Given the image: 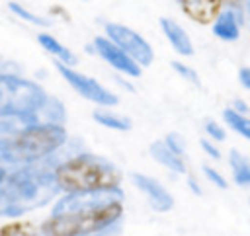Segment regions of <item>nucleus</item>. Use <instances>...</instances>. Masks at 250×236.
<instances>
[{
  "label": "nucleus",
  "instance_id": "1",
  "mask_svg": "<svg viewBox=\"0 0 250 236\" xmlns=\"http://www.w3.org/2000/svg\"><path fill=\"white\" fill-rule=\"evenodd\" d=\"M123 215V193L119 187L68 193L43 222L49 236H94L117 222Z\"/></svg>",
  "mask_w": 250,
  "mask_h": 236
},
{
  "label": "nucleus",
  "instance_id": "2",
  "mask_svg": "<svg viewBox=\"0 0 250 236\" xmlns=\"http://www.w3.org/2000/svg\"><path fill=\"white\" fill-rule=\"evenodd\" d=\"M55 168L25 166L4 177L0 183V215L20 216L47 205L57 195Z\"/></svg>",
  "mask_w": 250,
  "mask_h": 236
},
{
  "label": "nucleus",
  "instance_id": "3",
  "mask_svg": "<svg viewBox=\"0 0 250 236\" xmlns=\"http://www.w3.org/2000/svg\"><path fill=\"white\" fill-rule=\"evenodd\" d=\"M55 179L59 189L66 193L98 191L119 187L121 172L109 160L90 152H82L61 162L55 168Z\"/></svg>",
  "mask_w": 250,
  "mask_h": 236
},
{
  "label": "nucleus",
  "instance_id": "4",
  "mask_svg": "<svg viewBox=\"0 0 250 236\" xmlns=\"http://www.w3.org/2000/svg\"><path fill=\"white\" fill-rule=\"evenodd\" d=\"M66 140V131L53 123H33L14 131L0 140V162L4 164H33L57 152Z\"/></svg>",
  "mask_w": 250,
  "mask_h": 236
},
{
  "label": "nucleus",
  "instance_id": "5",
  "mask_svg": "<svg viewBox=\"0 0 250 236\" xmlns=\"http://www.w3.org/2000/svg\"><path fill=\"white\" fill-rule=\"evenodd\" d=\"M45 99L47 94L35 82L14 74H0V117H33Z\"/></svg>",
  "mask_w": 250,
  "mask_h": 236
},
{
  "label": "nucleus",
  "instance_id": "6",
  "mask_svg": "<svg viewBox=\"0 0 250 236\" xmlns=\"http://www.w3.org/2000/svg\"><path fill=\"white\" fill-rule=\"evenodd\" d=\"M57 70L70 84V88L76 94H80L84 99H88V101H92L96 105H102V107H113V105L119 103V98L111 90H107L104 84H100L96 78L86 76V74H82V72L59 62V60H57Z\"/></svg>",
  "mask_w": 250,
  "mask_h": 236
},
{
  "label": "nucleus",
  "instance_id": "7",
  "mask_svg": "<svg viewBox=\"0 0 250 236\" xmlns=\"http://www.w3.org/2000/svg\"><path fill=\"white\" fill-rule=\"evenodd\" d=\"M104 29H105V37L109 41H113L121 51H125L141 68L148 66L154 60L152 47L135 29H131L127 25H121V23H113V21H107Z\"/></svg>",
  "mask_w": 250,
  "mask_h": 236
},
{
  "label": "nucleus",
  "instance_id": "8",
  "mask_svg": "<svg viewBox=\"0 0 250 236\" xmlns=\"http://www.w3.org/2000/svg\"><path fill=\"white\" fill-rule=\"evenodd\" d=\"M94 49L119 74L129 76V78H139L141 76V66L125 51H121L113 41H109L107 37H96L94 39Z\"/></svg>",
  "mask_w": 250,
  "mask_h": 236
},
{
  "label": "nucleus",
  "instance_id": "9",
  "mask_svg": "<svg viewBox=\"0 0 250 236\" xmlns=\"http://www.w3.org/2000/svg\"><path fill=\"white\" fill-rule=\"evenodd\" d=\"M131 181L137 189H141L145 195H146V201L148 205L156 211V213H166L174 207V197L170 195V191L160 183L156 181L154 177L146 176V174H139V172H133L131 174Z\"/></svg>",
  "mask_w": 250,
  "mask_h": 236
},
{
  "label": "nucleus",
  "instance_id": "10",
  "mask_svg": "<svg viewBox=\"0 0 250 236\" xmlns=\"http://www.w3.org/2000/svg\"><path fill=\"white\" fill-rule=\"evenodd\" d=\"M160 27H162L164 37L168 39V43L172 45V49L178 55H182V57H191L193 55L191 37L188 35V31L178 21H174L170 18H160Z\"/></svg>",
  "mask_w": 250,
  "mask_h": 236
},
{
  "label": "nucleus",
  "instance_id": "11",
  "mask_svg": "<svg viewBox=\"0 0 250 236\" xmlns=\"http://www.w3.org/2000/svg\"><path fill=\"white\" fill-rule=\"evenodd\" d=\"M240 20H242V16L236 10H232V8L221 10L213 20L215 37H219L221 41H236L240 35Z\"/></svg>",
  "mask_w": 250,
  "mask_h": 236
},
{
  "label": "nucleus",
  "instance_id": "12",
  "mask_svg": "<svg viewBox=\"0 0 250 236\" xmlns=\"http://www.w3.org/2000/svg\"><path fill=\"white\" fill-rule=\"evenodd\" d=\"M180 2L184 6V12L199 23H209L211 20H215L221 6V0H180Z\"/></svg>",
  "mask_w": 250,
  "mask_h": 236
},
{
  "label": "nucleus",
  "instance_id": "13",
  "mask_svg": "<svg viewBox=\"0 0 250 236\" xmlns=\"http://www.w3.org/2000/svg\"><path fill=\"white\" fill-rule=\"evenodd\" d=\"M148 152L150 156L162 164L164 168L176 172V174H184L186 172V162H184V156H178L174 150L168 148V144L164 140H154L150 146H148Z\"/></svg>",
  "mask_w": 250,
  "mask_h": 236
},
{
  "label": "nucleus",
  "instance_id": "14",
  "mask_svg": "<svg viewBox=\"0 0 250 236\" xmlns=\"http://www.w3.org/2000/svg\"><path fill=\"white\" fill-rule=\"evenodd\" d=\"M229 166H230L234 183L242 187H250V158L240 150L232 148L229 154Z\"/></svg>",
  "mask_w": 250,
  "mask_h": 236
},
{
  "label": "nucleus",
  "instance_id": "15",
  "mask_svg": "<svg viewBox=\"0 0 250 236\" xmlns=\"http://www.w3.org/2000/svg\"><path fill=\"white\" fill-rule=\"evenodd\" d=\"M37 41H39V45H41L47 53H51L53 57H57L59 62H62V64H66V66L76 62L74 53H72L68 47H64L57 37H53V35H49V33H39V35H37Z\"/></svg>",
  "mask_w": 250,
  "mask_h": 236
},
{
  "label": "nucleus",
  "instance_id": "16",
  "mask_svg": "<svg viewBox=\"0 0 250 236\" xmlns=\"http://www.w3.org/2000/svg\"><path fill=\"white\" fill-rule=\"evenodd\" d=\"M92 117H94L96 123H100L102 127H107L111 131H129L133 127V123H131V119L127 115L113 113V111H109L105 107L104 109H96L92 113Z\"/></svg>",
  "mask_w": 250,
  "mask_h": 236
},
{
  "label": "nucleus",
  "instance_id": "17",
  "mask_svg": "<svg viewBox=\"0 0 250 236\" xmlns=\"http://www.w3.org/2000/svg\"><path fill=\"white\" fill-rule=\"evenodd\" d=\"M223 119L227 121V125H229L236 135H240L242 138L250 140V119H248L246 115L236 113L232 107H229V109L223 111Z\"/></svg>",
  "mask_w": 250,
  "mask_h": 236
},
{
  "label": "nucleus",
  "instance_id": "18",
  "mask_svg": "<svg viewBox=\"0 0 250 236\" xmlns=\"http://www.w3.org/2000/svg\"><path fill=\"white\" fill-rule=\"evenodd\" d=\"M8 8L12 10V14H16L18 18H21V20H23V21H27V23L41 25V27L51 25V21H49L47 18H43V16H37V14L29 12L27 8H23V6H21V4H18V2H10V4H8Z\"/></svg>",
  "mask_w": 250,
  "mask_h": 236
},
{
  "label": "nucleus",
  "instance_id": "19",
  "mask_svg": "<svg viewBox=\"0 0 250 236\" xmlns=\"http://www.w3.org/2000/svg\"><path fill=\"white\" fill-rule=\"evenodd\" d=\"M0 236H39L29 222H12L0 228Z\"/></svg>",
  "mask_w": 250,
  "mask_h": 236
},
{
  "label": "nucleus",
  "instance_id": "20",
  "mask_svg": "<svg viewBox=\"0 0 250 236\" xmlns=\"http://www.w3.org/2000/svg\"><path fill=\"white\" fill-rule=\"evenodd\" d=\"M172 68L184 78V80H188L189 84H195V86H199L201 82H199V76H197V72L191 68V66H188V64H184V62H180V60H174L172 62Z\"/></svg>",
  "mask_w": 250,
  "mask_h": 236
},
{
  "label": "nucleus",
  "instance_id": "21",
  "mask_svg": "<svg viewBox=\"0 0 250 236\" xmlns=\"http://www.w3.org/2000/svg\"><path fill=\"white\" fill-rule=\"evenodd\" d=\"M164 142H166V144H168V148H170V150H174L178 156H184V154H186V144H184V138H182L178 133H170V135H166Z\"/></svg>",
  "mask_w": 250,
  "mask_h": 236
},
{
  "label": "nucleus",
  "instance_id": "22",
  "mask_svg": "<svg viewBox=\"0 0 250 236\" xmlns=\"http://www.w3.org/2000/svg\"><path fill=\"white\" fill-rule=\"evenodd\" d=\"M203 127H205V133H207V135H209L213 140H225V138H227V133H225V129H223V127H221L217 121H213V119H207Z\"/></svg>",
  "mask_w": 250,
  "mask_h": 236
},
{
  "label": "nucleus",
  "instance_id": "23",
  "mask_svg": "<svg viewBox=\"0 0 250 236\" xmlns=\"http://www.w3.org/2000/svg\"><path fill=\"white\" fill-rule=\"evenodd\" d=\"M203 174H205V177H207L213 185H217L219 189H227V179L223 177L221 172H217V170L211 168V166H203Z\"/></svg>",
  "mask_w": 250,
  "mask_h": 236
},
{
  "label": "nucleus",
  "instance_id": "24",
  "mask_svg": "<svg viewBox=\"0 0 250 236\" xmlns=\"http://www.w3.org/2000/svg\"><path fill=\"white\" fill-rule=\"evenodd\" d=\"M199 144H201L203 152H205L207 156H211L213 160H219V158H221V152H219V148H217V146H215L211 140H207V138H201V142H199Z\"/></svg>",
  "mask_w": 250,
  "mask_h": 236
},
{
  "label": "nucleus",
  "instance_id": "25",
  "mask_svg": "<svg viewBox=\"0 0 250 236\" xmlns=\"http://www.w3.org/2000/svg\"><path fill=\"white\" fill-rule=\"evenodd\" d=\"M238 82L242 84V88L250 90V66H242L238 70Z\"/></svg>",
  "mask_w": 250,
  "mask_h": 236
},
{
  "label": "nucleus",
  "instance_id": "26",
  "mask_svg": "<svg viewBox=\"0 0 250 236\" xmlns=\"http://www.w3.org/2000/svg\"><path fill=\"white\" fill-rule=\"evenodd\" d=\"M12 133H14L12 119H4V117H0V140L4 138V135H12Z\"/></svg>",
  "mask_w": 250,
  "mask_h": 236
},
{
  "label": "nucleus",
  "instance_id": "27",
  "mask_svg": "<svg viewBox=\"0 0 250 236\" xmlns=\"http://www.w3.org/2000/svg\"><path fill=\"white\" fill-rule=\"evenodd\" d=\"M232 109H234L236 113H242V115H246V113H248V105H246L244 101H240V99H236V101H234Z\"/></svg>",
  "mask_w": 250,
  "mask_h": 236
},
{
  "label": "nucleus",
  "instance_id": "28",
  "mask_svg": "<svg viewBox=\"0 0 250 236\" xmlns=\"http://www.w3.org/2000/svg\"><path fill=\"white\" fill-rule=\"evenodd\" d=\"M188 183H189V187H191V191H193V193H197V195H201V187L197 185V181H195L193 177H189V179H188Z\"/></svg>",
  "mask_w": 250,
  "mask_h": 236
},
{
  "label": "nucleus",
  "instance_id": "29",
  "mask_svg": "<svg viewBox=\"0 0 250 236\" xmlns=\"http://www.w3.org/2000/svg\"><path fill=\"white\" fill-rule=\"evenodd\" d=\"M4 177H6V170H4L2 166H0V183L4 181Z\"/></svg>",
  "mask_w": 250,
  "mask_h": 236
},
{
  "label": "nucleus",
  "instance_id": "30",
  "mask_svg": "<svg viewBox=\"0 0 250 236\" xmlns=\"http://www.w3.org/2000/svg\"><path fill=\"white\" fill-rule=\"evenodd\" d=\"M84 2H88V0H84Z\"/></svg>",
  "mask_w": 250,
  "mask_h": 236
}]
</instances>
